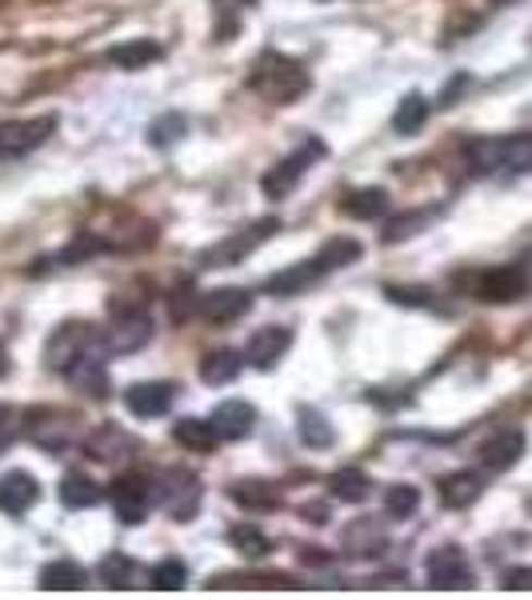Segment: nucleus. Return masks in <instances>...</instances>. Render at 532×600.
Instances as JSON below:
<instances>
[{"label":"nucleus","mask_w":532,"mask_h":600,"mask_svg":"<svg viewBox=\"0 0 532 600\" xmlns=\"http://www.w3.org/2000/svg\"><path fill=\"white\" fill-rule=\"evenodd\" d=\"M205 501V480L193 468H164L161 477L152 480V504H161V513L173 521H193Z\"/></svg>","instance_id":"3"},{"label":"nucleus","mask_w":532,"mask_h":600,"mask_svg":"<svg viewBox=\"0 0 532 600\" xmlns=\"http://www.w3.org/2000/svg\"><path fill=\"white\" fill-rule=\"evenodd\" d=\"M297 437L305 449H333L336 444V429H333V420L324 417V413H317L312 405H300L297 408Z\"/></svg>","instance_id":"27"},{"label":"nucleus","mask_w":532,"mask_h":600,"mask_svg":"<svg viewBox=\"0 0 532 600\" xmlns=\"http://www.w3.org/2000/svg\"><path fill=\"white\" fill-rule=\"evenodd\" d=\"M9 444H13V432H9V429H4V425H0V453H4Z\"/></svg>","instance_id":"46"},{"label":"nucleus","mask_w":532,"mask_h":600,"mask_svg":"<svg viewBox=\"0 0 532 600\" xmlns=\"http://www.w3.org/2000/svg\"><path fill=\"white\" fill-rule=\"evenodd\" d=\"M100 501H104V489H100L92 477H85V473H69V477L61 480L64 509H97Z\"/></svg>","instance_id":"31"},{"label":"nucleus","mask_w":532,"mask_h":600,"mask_svg":"<svg viewBox=\"0 0 532 600\" xmlns=\"http://www.w3.org/2000/svg\"><path fill=\"white\" fill-rule=\"evenodd\" d=\"M500 588H505V592H532V568H529V564L505 568V576H500Z\"/></svg>","instance_id":"42"},{"label":"nucleus","mask_w":532,"mask_h":600,"mask_svg":"<svg viewBox=\"0 0 532 600\" xmlns=\"http://www.w3.org/2000/svg\"><path fill=\"white\" fill-rule=\"evenodd\" d=\"M424 121H429V100H424L421 93L400 97V105H396V112H393V133H400V136L421 133Z\"/></svg>","instance_id":"34"},{"label":"nucleus","mask_w":532,"mask_h":600,"mask_svg":"<svg viewBox=\"0 0 532 600\" xmlns=\"http://www.w3.org/2000/svg\"><path fill=\"white\" fill-rule=\"evenodd\" d=\"M360 257H364V245H360L357 236H333V241H324L321 253H317V260L324 265L329 277L341 272V269H348V265H357Z\"/></svg>","instance_id":"32"},{"label":"nucleus","mask_w":532,"mask_h":600,"mask_svg":"<svg viewBox=\"0 0 532 600\" xmlns=\"http://www.w3.org/2000/svg\"><path fill=\"white\" fill-rule=\"evenodd\" d=\"M100 348H104V336L88 320H64L45 341V365H49V372H64L69 377L81 360L100 356Z\"/></svg>","instance_id":"2"},{"label":"nucleus","mask_w":532,"mask_h":600,"mask_svg":"<svg viewBox=\"0 0 532 600\" xmlns=\"http://www.w3.org/2000/svg\"><path fill=\"white\" fill-rule=\"evenodd\" d=\"M176 401V384L173 380H137L124 389V408L137 420H157L164 417Z\"/></svg>","instance_id":"12"},{"label":"nucleus","mask_w":532,"mask_h":600,"mask_svg":"<svg viewBox=\"0 0 532 600\" xmlns=\"http://www.w3.org/2000/svg\"><path fill=\"white\" fill-rule=\"evenodd\" d=\"M37 501H40V485H37L33 473L13 468V473H4V477H0V513L25 516Z\"/></svg>","instance_id":"19"},{"label":"nucleus","mask_w":532,"mask_h":600,"mask_svg":"<svg viewBox=\"0 0 532 600\" xmlns=\"http://www.w3.org/2000/svg\"><path fill=\"white\" fill-rule=\"evenodd\" d=\"M4 420H9V405H0V425H4Z\"/></svg>","instance_id":"48"},{"label":"nucleus","mask_w":532,"mask_h":600,"mask_svg":"<svg viewBox=\"0 0 532 600\" xmlns=\"http://www.w3.org/2000/svg\"><path fill=\"white\" fill-rule=\"evenodd\" d=\"M28 441L40 444L45 453H69V449L76 444L73 417H61V413H37L33 425H28Z\"/></svg>","instance_id":"18"},{"label":"nucleus","mask_w":532,"mask_h":600,"mask_svg":"<svg viewBox=\"0 0 532 600\" xmlns=\"http://www.w3.org/2000/svg\"><path fill=\"white\" fill-rule=\"evenodd\" d=\"M524 293H529V272L520 265H496V269H484L472 281V296L484 301V305H512Z\"/></svg>","instance_id":"9"},{"label":"nucleus","mask_w":532,"mask_h":600,"mask_svg":"<svg viewBox=\"0 0 532 600\" xmlns=\"http://www.w3.org/2000/svg\"><path fill=\"white\" fill-rule=\"evenodd\" d=\"M173 441L188 453H212L221 444V432L209 417H181L173 425Z\"/></svg>","instance_id":"24"},{"label":"nucleus","mask_w":532,"mask_h":600,"mask_svg":"<svg viewBox=\"0 0 532 600\" xmlns=\"http://www.w3.org/2000/svg\"><path fill=\"white\" fill-rule=\"evenodd\" d=\"M436 221V209H424V212H400L393 221L384 224V245H400V241H409L424 229V224Z\"/></svg>","instance_id":"37"},{"label":"nucleus","mask_w":532,"mask_h":600,"mask_svg":"<svg viewBox=\"0 0 532 600\" xmlns=\"http://www.w3.org/2000/svg\"><path fill=\"white\" fill-rule=\"evenodd\" d=\"M133 573H137V564L128 561L124 552H109V556H104V561L97 564L100 585H104V588H116V592L133 585Z\"/></svg>","instance_id":"38"},{"label":"nucleus","mask_w":532,"mask_h":600,"mask_svg":"<svg viewBox=\"0 0 532 600\" xmlns=\"http://www.w3.org/2000/svg\"><path fill=\"white\" fill-rule=\"evenodd\" d=\"M381 504L393 521H409V516L421 509V489H417V485H388Z\"/></svg>","instance_id":"36"},{"label":"nucleus","mask_w":532,"mask_h":600,"mask_svg":"<svg viewBox=\"0 0 532 600\" xmlns=\"http://www.w3.org/2000/svg\"><path fill=\"white\" fill-rule=\"evenodd\" d=\"M329 492L341 504H364L372 497V480L364 468H336L333 477H329Z\"/></svg>","instance_id":"28"},{"label":"nucleus","mask_w":532,"mask_h":600,"mask_svg":"<svg viewBox=\"0 0 532 600\" xmlns=\"http://www.w3.org/2000/svg\"><path fill=\"white\" fill-rule=\"evenodd\" d=\"M137 449L140 441L133 432H124L121 425H97V429L85 437V453L88 461H97V465H121V461H128Z\"/></svg>","instance_id":"13"},{"label":"nucleus","mask_w":532,"mask_h":600,"mask_svg":"<svg viewBox=\"0 0 532 600\" xmlns=\"http://www.w3.org/2000/svg\"><path fill=\"white\" fill-rule=\"evenodd\" d=\"M152 341V317L145 308L112 305V325L104 329V353H140Z\"/></svg>","instance_id":"8"},{"label":"nucleus","mask_w":532,"mask_h":600,"mask_svg":"<svg viewBox=\"0 0 532 600\" xmlns=\"http://www.w3.org/2000/svg\"><path fill=\"white\" fill-rule=\"evenodd\" d=\"M228 544H233L236 552L252 556V561L273 549V544H269V532H264L260 525H252V521H240V525L228 528Z\"/></svg>","instance_id":"35"},{"label":"nucleus","mask_w":532,"mask_h":600,"mask_svg":"<svg viewBox=\"0 0 532 600\" xmlns=\"http://www.w3.org/2000/svg\"><path fill=\"white\" fill-rule=\"evenodd\" d=\"M9 348H4V341H0V377H9Z\"/></svg>","instance_id":"45"},{"label":"nucleus","mask_w":532,"mask_h":600,"mask_svg":"<svg viewBox=\"0 0 532 600\" xmlns=\"http://www.w3.org/2000/svg\"><path fill=\"white\" fill-rule=\"evenodd\" d=\"M324 152H329V148H324V140H317V136H312V140H305V145H300L293 157L276 160L273 169L260 176V188H264V196H269V200H285V196L293 193V188H297L305 176H309V169L324 157Z\"/></svg>","instance_id":"6"},{"label":"nucleus","mask_w":532,"mask_h":600,"mask_svg":"<svg viewBox=\"0 0 532 600\" xmlns=\"http://www.w3.org/2000/svg\"><path fill=\"white\" fill-rule=\"evenodd\" d=\"M252 308V293L248 289H212V293L200 296L197 313L209 325H233V320H240Z\"/></svg>","instance_id":"17"},{"label":"nucleus","mask_w":532,"mask_h":600,"mask_svg":"<svg viewBox=\"0 0 532 600\" xmlns=\"http://www.w3.org/2000/svg\"><path fill=\"white\" fill-rule=\"evenodd\" d=\"M281 229V221L276 217H264V221H252L245 224V229H236L233 236H224V241H216V245L200 257V269H228V265H240L245 257H252L269 236Z\"/></svg>","instance_id":"5"},{"label":"nucleus","mask_w":532,"mask_h":600,"mask_svg":"<svg viewBox=\"0 0 532 600\" xmlns=\"http://www.w3.org/2000/svg\"><path fill=\"white\" fill-rule=\"evenodd\" d=\"M300 561L305 564H333V556L324 549H300Z\"/></svg>","instance_id":"44"},{"label":"nucleus","mask_w":532,"mask_h":600,"mask_svg":"<svg viewBox=\"0 0 532 600\" xmlns=\"http://www.w3.org/2000/svg\"><path fill=\"white\" fill-rule=\"evenodd\" d=\"M109 501L121 525H145L152 509V480H145L140 473H124L109 485Z\"/></svg>","instance_id":"10"},{"label":"nucleus","mask_w":532,"mask_h":600,"mask_svg":"<svg viewBox=\"0 0 532 600\" xmlns=\"http://www.w3.org/2000/svg\"><path fill=\"white\" fill-rule=\"evenodd\" d=\"M69 380L76 384V392H85V396H92V401H104L109 396V368L100 365V356H88V360H81V365L69 372Z\"/></svg>","instance_id":"33"},{"label":"nucleus","mask_w":532,"mask_h":600,"mask_svg":"<svg viewBox=\"0 0 532 600\" xmlns=\"http://www.w3.org/2000/svg\"><path fill=\"white\" fill-rule=\"evenodd\" d=\"M488 4H493V9H505V4H517V0H488Z\"/></svg>","instance_id":"47"},{"label":"nucleus","mask_w":532,"mask_h":600,"mask_svg":"<svg viewBox=\"0 0 532 600\" xmlns=\"http://www.w3.org/2000/svg\"><path fill=\"white\" fill-rule=\"evenodd\" d=\"M329 272H324V265L317 257L300 260V265H288L285 272H273L269 281H264V293L269 296H297L305 293V289H312L317 281H324Z\"/></svg>","instance_id":"20"},{"label":"nucleus","mask_w":532,"mask_h":600,"mask_svg":"<svg viewBox=\"0 0 532 600\" xmlns=\"http://www.w3.org/2000/svg\"><path fill=\"white\" fill-rule=\"evenodd\" d=\"M37 585L45 588V592H81V588H88V573L76 561L61 556V561H49L40 568Z\"/></svg>","instance_id":"26"},{"label":"nucleus","mask_w":532,"mask_h":600,"mask_svg":"<svg viewBox=\"0 0 532 600\" xmlns=\"http://www.w3.org/2000/svg\"><path fill=\"white\" fill-rule=\"evenodd\" d=\"M164 57V49L157 40L149 37H137V40H124V45H112L109 49V61L124 73H140V69H149Z\"/></svg>","instance_id":"23"},{"label":"nucleus","mask_w":532,"mask_h":600,"mask_svg":"<svg viewBox=\"0 0 532 600\" xmlns=\"http://www.w3.org/2000/svg\"><path fill=\"white\" fill-rule=\"evenodd\" d=\"M240 368H245L240 353H233V348H216V353H209L205 360H200V380L212 384V389H224V384H233V380L240 377Z\"/></svg>","instance_id":"29"},{"label":"nucleus","mask_w":532,"mask_h":600,"mask_svg":"<svg viewBox=\"0 0 532 600\" xmlns=\"http://www.w3.org/2000/svg\"><path fill=\"white\" fill-rule=\"evenodd\" d=\"M288 348H293V329H285V325H264V329H257L252 336H248L245 365L269 372V368H276L281 360H285Z\"/></svg>","instance_id":"14"},{"label":"nucleus","mask_w":532,"mask_h":600,"mask_svg":"<svg viewBox=\"0 0 532 600\" xmlns=\"http://www.w3.org/2000/svg\"><path fill=\"white\" fill-rule=\"evenodd\" d=\"M209 420L216 425L221 441H245L257 429V408L248 405V401H221V405L212 408Z\"/></svg>","instance_id":"21"},{"label":"nucleus","mask_w":532,"mask_h":600,"mask_svg":"<svg viewBox=\"0 0 532 600\" xmlns=\"http://www.w3.org/2000/svg\"><path fill=\"white\" fill-rule=\"evenodd\" d=\"M529 449V437L520 429H500L481 444V468L484 473H508L512 465H520V456Z\"/></svg>","instance_id":"15"},{"label":"nucleus","mask_w":532,"mask_h":600,"mask_svg":"<svg viewBox=\"0 0 532 600\" xmlns=\"http://www.w3.org/2000/svg\"><path fill=\"white\" fill-rule=\"evenodd\" d=\"M188 585V568L176 556H169V561H161L157 568H152V588H161V592H176V588Z\"/></svg>","instance_id":"40"},{"label":"nucleus","mask_w":532,"mask_h":600,"mask_svg":"<svg viewBox=\"0 0 532 600\" xmlns=\"http://www.w3.org/2000/svg\"><path fill=\"white\" fill-rule=\"evenodd\" d=\"M341 212L352 217V221H376V217L388 212V193L384 188H352L341 200Z\"/></svg>","instance_id":"30"},{"label":"nucleus","mask_w":532,"mask_h":600,"mask_svg":"<svg viewBox=\"0 0 532 600\" xmlns=\"http://www.w3.org/2000/svg\"><path fill=\"white\" fill-rule=\"evenodd\" d=\"M341 544H345L348 556H360V561H372V556H381L388 549V532L376 516H357V521H348L345 532H341Z\"/></svg>","instance_id":"16"},{"label":"nucleus","mask_w":532,"mask_h":600,"mask_svg":"<svg viewBox=\"0 0 532 600\" xmlns=\"http://www.w3.org/2000/svg\"><path fill=\"white\" fill-rule=\"evenodd\" d=\"M248 88L260 93L269 105H293L309 93V73H305V64L285 57V52H264L248 76Z\"/></svg>","instance_id":"1"},{"label":"nucleus","mask_w":532,"mask_h":600,"mask_svg":"<svg viewBox=\"0 0 532 600\" xmlns=\"http://www.w3.org/2000/svg\"><path fill=\"white\" fill-rule=\"evenodd\" d=\"M469 169L472 172H532V133H512L500 140H477L469 145Z\"/></svg>","instance_id":"4"},{"label":"nucleus","mask_w":532,"mask_h":600,"mask_svg":"<svg viewBox=\"0 0 532 600\" xmlns=\"http://www.w3.org/2000/svg\"><path fill=\"white\" fill-rule=\"evenodd\" d=\"M228 497H233L245 513H273V509H281V492H276L269 480H233V485H228Z\"/></svg>","instance_id":"25"},{"label":"nucleus","mask_w":532,"mask_h":600,"mask_svg":"<svg viewBox=\"0 0 532 600\" xmlns=\"http://www.w3.org/2000/svg\"><path fill=\"white\" fill-rule=\"evenodd\" d=\"M436 492H441V504L445 509H469V504L481 501L484 492V477L481 473H472V468H460V473H448V477H441V485H436Z\"/></svg>","instance_id":"22"},{"label":"nucleus","mask_w":532,"mask_h":600,"mask_svg":"<svg viewBox=\"0 0 532 600\" xmlns=\"http://www.w3.org/2000/svg\"><path fill=\"white\" fill-rule=\"evenodd\" d=\"M57 117L45 112V117H25V121H4L0 124V164L9 160H25L28 152L49 145V136L57 133Z\"/></svg>","instance_id":"7"},{"label":"nucleus","mask_w":532,"mask_h":600,"mask_svg":"<svg viewBox=\"0 0 532 600\" xmlns=\"http://www.w3.org/2000/svg\"><path fill=\"white\" fill-rule=\"evenodd\" d=\"M384 296L393 305H405V308H433V293L429 289H405V284H388Z\"/></svg>","instance_id":"41"},{"label":"nucleus","mask_w":532,"mask_h":600,"mask_svg":"<svg viewBox=\"0 0 532 600\" xmlns=\"http://www.w3.org/2000/svg\"><path fill=\"white\" fill-rule=\"evenodd\" d=\"M424 576H429V585L441 588V592H460V588H472L469 556H465L457 544H441V549L429 552V561H424Z\"/></svg>","instance_id":"11"},{"label":"nucleus","mask_w":532,"mask_h":600,"mask_svg":"<svg viewBox=\"0 0 532 600\" xmlns=\"http://www.w3.org/2000/svg\"><path fill=\"white\" fill-rule=\"evenodd\" d=\"M300 513H305L309 525H329V509H324V504H305Z\"/></svg>","instance_id":"43"},{"label":"nucleus","mask_w":532,"mask_h":600,"mask_svg":"<svg viewBox=\"0 0 532 600\" xmlns=\"http://www.w3.org/2000/svg\"><path fill=\"white\" fill-rule=\"evenodd\" d=\"M181 136H188V121L181 112H164L149 124V145L152 148H173Z\"/></svg>","instance_id":"39"}]
</instances>
